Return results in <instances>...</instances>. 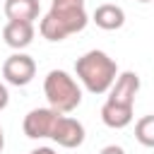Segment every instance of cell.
<instances>
[{
    "mask_svg": "<svg viewBox=\"0 0 154 154\" xmlns=\"http://www.w3.org/2000/svg\"><path fill=\"white\" fill-rule=\"evenodd\" d=\"M89 14L84 7V0H51L48 14L41 19L38 31L46 41H63L70 34H77L87 26Z\"/></svg>",
    "mask_w": 154,
    "mask_h": 154,
    "instance_id": "obj_1",
    "label": "cell"
},
{
    "mask_svg": "<svg viewBox=\"0 0 154 154\" xmlns=\"http://www.w3.org/2000/svg\"><path fill=\"white\" fill-rule=\"evenodd\" d=\"M75 75L87 91L106 94L118 77V65L108 53L94 48V51H87L84 55H79L75 60Z\"/></svg>",
    "mask_w": 154,
    "mask_h": 154,
    "instance_id": "obj_2",
    "label": "cell"
},
{
    "mask_svg": "<svg viewBox=\"0 0 154 154\" xmlns=\"http://www.w3.org/2000/svg\"><path fill=\"white\" fill-rule=\"evenodd\" d=\"M43 94L48 106L60 113H72L82 103V87L65 70H51L43 79Z\"/></svg>",
    "mask_w": 154,
    "mask_h": 154,
    "instance_id": "obj_3",
    "label": "cell"
},
{
    "mask_svg": "<svg viewBox=\"0 0 154 154\" xmlns=\"http://www.w3.org/2000/svg\"><path fill=\"white\" fill-rule=\"evenodd\" d=\"M60 116L63 113L51 108V106L31 108L22 120V130H24V135L29 140H46V137H51V132H53V128H55Z\"/></svg>",
    "mask_w": 154,
    "mask_h": 154,
    "instance_id": "obj_4",
    "label": "cell"
},
{
    "mask_svg": "<svg viewBox=\"0 0 154 154\" xmlns=\"http://www.w3.org/2000/svg\"><path fill=\"white\" fill-rule=\"evenodd\" d=\"M2 77L12 87H26L36 77V60L31 55L17 51L10 58H5V63H2Z\"/></svg>",
    "mask_w": 154,
    "mask_h": 154,
    "instance_id": "obj_5",
    "label": "cell"
},
{
    "mask_svg": "<svg viewBox=\"0 0 154 154\" xmlns=\"http://www.w3.org/2000/svg\"><path fill=\"white\" fill-rule=\"evenodd\" d=\"M140 91V75L132 72V70H125V72H118L116 82L111 84V89L106 91L108 94V103H116V106H125V108H135V96Z\"/></svg>",
    "mask_w": 154,
    "mask_h": 154,
    "instance_id": "obj_6",
    "label": "cell"
},
{
    "mask_svg": "<svg viewBox=\"0 0 154 154\" xmlns=\"http://www.w3.org/2000/svg\"><path fill=\"white\" fill-rule=\"evenodd\" d=\"M84 137H87L84 125H82L77 118L67 116V113H63V116L58 118V123H55V128H53V132H51V140H53L58 147H65V149H77V147H82Z\"/></svg>",
    "mask_w": 154,
    "mask_h": 154,
    "instance_id": "obj_7",
    "label": "cell"
},
{
    "mask_svg": "<svg viewBox=\"0 0 154 154\" xmlns=\"http://www.w3.org/2000/svg\"><path fill=\"white\" fill-rule=\"evenodd\" d=\"M34 22H22V19H7V24L2 26V41L14 48V51H24L26 46H31L34 41Z\"/></svg>",
    "mask_w": 154,
    "mask_h": 154,
    "instance_id": "obj_8",
    "label": "cell"
},
{
    "mask_svg": "<svg viewBox=\"0 0 154 154\" xmlns=\"http://www.w3.org/2000/svg\"><path fill=\"white\" fill-rule=\"evenodd\" d=\"M91 22H94L99 29H103V31H116V29H120V26L125 24V10H123L120 5L103 2V5H99V7L94 10Z\"/></svg>",
    "mask_w": 154,
    "mask_h": 154,
    "instance_id": "obj_9",
    "label": "cell"
},
{
    "mask_svg": "<svg viewBox=\"0 0 154 154\" xmlns=\"http://www.w3.org/2000/svg\"><path fill=\"white\" fill-rule=\"evenodd\" d=\"M2 12L7 19H22V22H34L38 19L41 5L38 0H5Z\"/></svg>",
    "mask_w": 154,
    "mask_h": 154,
    "instance_id": "obj_10",
    "label": "cell"
},
{
    "mask_svg": "<svg viewBox=\"0 0 154 154\" xmlns=\"http://www.w3.org/2000/svg\"><path fill=\"white\" fill-rule=\"evenodd\" d=\"M132 111L135 108H125V106H116V103L103 101V106H101V120L111 130H123V128H128L132 123V118H135Z\"/></svg>",
    "mask_w": 154,
    "mask_h": 154,
    "instance_id": "obj_11",
    "label": "cell"
},
{
    "mask_svg": "<svg viewBox=\"0 0 154 154\" xmlns=\"http://www.w3.org/2000/svg\"><path fill=\"white\" fill-rule=\"evenodd\" d=\"M135 140H137L142 147L154 149V113L142 116V118L135 123Z\"/></svg>",
    "mask_w": 154,
    "mask_h": 154,
    "instance_id": "obj_12",
    "label": "cell"
},
{
    "mask_svg": "<svg viewBox=\"0 0 154 154\" xmlns=\"http://www.w3.org/2000/svg\"><path fill=\"white\" fill-rule=\"evenodd\" d=\"M7 103H10V91H7V87L0 82V111H5Z\"/></svg>",
    "mask_w": 154,
    "mask_h": 154,
    "instance_id": "obj_13",
    "label": "cell"
},
{
    "mask_svg": "<svg viewBox=\"0 0 154 154\" xmlns=\"http://www.w3.org/2000/svg\"><path fill=\"white\" fill-rule=\"evenodd\" d=\"M99 154H125V149H123L120 144H106Z\"/></svg>",
    "mask_w": 154,
    "mask_h": 154,
    "instance_id": "obj_14",
    "label": "cell"
},
{
    "mask_svg": "<svg viewBox=\"0 0 154 154\" xmlns=\"http://www.w3.org/2000/svg\"><path fill=\"white\" fill-rule=\"evenodd\" d=\"M31 154H55V149H51V147H36V149H31Z\"/></svg>",
    "mask_w": 154,
    "mask_h": 154,
    "instance_id": "obj_15",
    "label": "cell"
},
{
    "mask_svg": "<svg viewBox=\"0 0 154 154\" xmlns=\"http://www.w3.org/2000/svg\"><path fill=\"white\" fill-rule=\"evenodd\" d=\"M2 149H5V130L0 125V154H2Z\"/></svg>",
    "mask_w": 154,
    "mask_h": 154,
    "instance_id": "obj_16",
    "label": "cell"
},
{
    "mask_svg": "<svg viewBox=\"0 0 154 154\" xmlns=\"http://www.w3.org/2000/svg\"><path fill=\"white\" fill-rule=\"evenodd\" d=\"M137 2H152V0H137Z\"/></svg>",
    "mask_w": 154,
    "mask_h": 154,
    "instance_id": "obj_17",
    "label": "cell"
}]
</instances>
